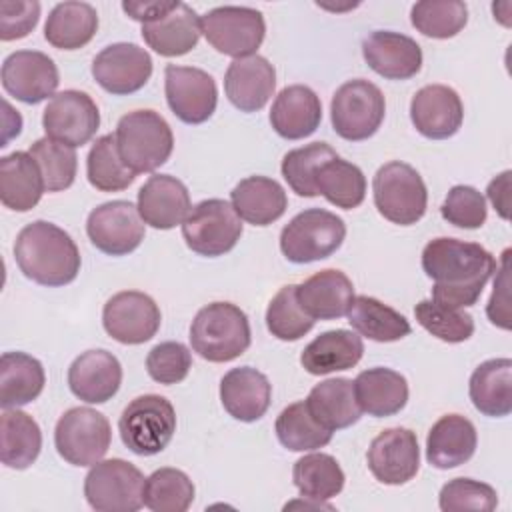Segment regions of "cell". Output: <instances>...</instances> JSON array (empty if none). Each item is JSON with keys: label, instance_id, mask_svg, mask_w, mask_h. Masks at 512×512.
<instances>
[{"label": "cell", "instance_id": "cell-1", "mask_svg": "<svg viewBox=\"0 0 512 512\" xmlns=\"http://www.w3.org/2000/svg\"><path fill=\"white\" fill-rule=\"evenodd\" d=\"M422 270L434 282L432 300L448 308L474 306L496 272L494 256L476 242L434 238L422 250Z\"/></svg>", "mask_w": 512, "mask_h": 512}, {"label": "cell", "instance_id": "cell-2", "mask_svg": "<svg viewBox=\"0 0 512 512\" xmlns=\"http://www.w3.org/2000/svg\"><path fill=\"white\" fill-rule=\"evenodd\" d=\"M14 258L26 278L48 288L76 280L82 264L80 250L70 234L46 220H34L18 232Z\"/></svg>", "mask_w": 512, "mask_h": 512}, {"label": "cell", "instance_id": "cell-3", "mask_svg": "<svg viewBox=\"0 0 512 512\" xmlns=\"http://www.w3.org/2000/svg\"><path fill=\"white\" fill-rule=\"evenodd\" d=\"M250 342L248 316L232 302H212L200 308L190 326L192 350L208 362L236 360Z\"/></svg>", "mask_w": 512, "mask_h": 512}, {"label": "cell", "instance_id": "cell-4", "mask_svg": "<svg viewBox=\"0 0 512 512\" xmlns=\"http://www.w3.org/2000/svg\"><path fill=\"white\" fill-rule=\"evenodd\" d=\"M116 146L122 162L134 174L154 172L172 154L174 136L170 124L154 110H132L116 124Z\"/></svg>", "mask_w": 512, "mask_h": 512}, {"label": "cell", "instance_id": "cell-5", "mask_svg": "<svg viewBox=\"0 0 512 512\" xmlns=\"http://www.w3.org/2000/svg\"><path fill=\"white\" fill-rule=\"evenodd\" d=\"M374 206L392 224H416L428 204V190L422 176L406 162L394 160L380 166L372 180Z\"/></svg>", "mask_w": 512, "mask_h": 512}, {"label": "cell", "instance_id": "cell-6", "mask_svg": "<svg viewBox=\"0 0 512 512\" xmlns=\"http://www.w3.org/2000/svg\"><path fill=\"white\" fill-rule=\"evenodd\" d=\"M346 238V224L334 212L308 208L280 232V250L294 264H310L332 256Z\"/></svg>", "mask_w": 512, "mask_h": 512}, {"label": "cell", "instance_id": "cell-7", "mask_svg": "<svg viewBox=\"0 0 512 512\" xmlns=\"http://www.w3.org/2000/svg\"><path fill=\"white\" fill-rule=\"evenodd\" d=\"M118 432L122 444L138 456L162 452L176 432V412L160 394L134 398L120 414Z\"/></svg>", "mask_w": 512, "mask_h": 512}, {"label": "cell", "instance_id": "cell-8", "mask_svg": "<svg viewBox=\"0 0 512 512\" xmlns=\"http://www.w3.org/2000/svg\"><path fill=\"white\" fill-rule=\"evenodd\" d=\"M386 100L382 90L364 80L354 78L344 82L332 96L330 120L334 132L350 142H360L374 136L384 120Z\"/></svg>", "mask_w": 512, "mask_h": 512}, {"label": "cell", "instance_id": "cell-9", "mask_svg": "<svg viewBox=\"0 0 512 512\" xmlns=\"http://www.w3.org/2000/svg\"><path fill=\"white\" fill-rule=\"evenodd\" d=\"M144 474L122 458L96 462L84 478V496L98 512H136L144 506Z\"/></svg>", "mask_w": 512, "mask_h": 512}, {"label": "cell", "instance_id": "cell-10", "mask_svg": "<svg viewBox=\"0 0 512 512\" xmlns=\"http://www.w3.org/2000/svg\"><path fill=\"white\" fill-rule=\"evenodd\" d=\"M186 246L206 258L230 252L242 236V218L234 206L220 198H208L190 208L182 222Z\"/></svg>", "mask_w": 512, "mask_h": 512}, {"label": "cell", "instance_id": "cell-11", "mask_svg": "<svg viewBox=\"0 0 512 512\" xmlns=\"http://www.w3.org/2000/svg\"><path fill=\"white\" fill-rule=\"evenodd\" d=\"M200 30L208 44L234 60L254 56L266 36L260 10L250 6H218L200 16Z\"/></svg>", "mask_w": 512, "mask_h": 512}, {"label": "cell", "instance_id": "cell-12", "mask_svg": "<svg viewBox=\"0 0 512 512\" xmlns=\"http://www.w3.org/2000/svg\"><path fill=\"white\" fill-rule=\"evenodd\" d=\"M110 442L112 428L108 418L86 406L64 412L54 428L56 450L72 466H94L104 458Z\"/></svg>", "mask_w": 512, "mask_h": 512}, {"label": "cell", "instance_id": "cell-13", "mask_svg": "<svg viewBox=\"0 0 512 512\" xmlns=\"http://www.w3.org/2000/svg\"><path fill=\"white\" fill-rule=\"evenodd\" d=\"M90 242L108 256L134 252L146 234L138 208L128 200H112L96 206L86 220Z\"/></svg>", "mask_w": 512, "mask_h": 512}, {"label": "cell", "instance_id": "cell-14", "mask_svg": "<svg viewBox=\"0 0 512 512\" xmlns=\"http://www.w3.org/2000/svg\"><path fill=\"white\" fill-rule=\"evenodd\" d=\"M42 126L48 138L78 148L94 138L100 126V112L86 92L62 90L46 104Z\"/></svg>", "mask_w": 512, "mask_h": 512}, {"label": "cell", "instance_id": "cell-15", "mask_svg": "<svg viewBox=\"0 0 512 512\" xmlns=\"http://www.w3.org/2000/svg\"><path fill=\"white\" fill-rule=\"evenodd\" d=\"M160 308L144 292L124 290L108 298L102 310V324L110 338L120 344H144L152 340L160 328Z\"/></svg>", "mask_w": 512, "mask_h": 512}, {"label": "cell", "instance_id": "cell-16", "mask_svg": "<svg viewBox=\"0 0 512 512\" xmlns=\"http://www.w3.org/2000/svg\"><path fill=\"white\" fill-rule=\"evenodd\" d=\"M164 94L170 110L184 124L206 122L218 104L214 78L192 66L168 64L164 70Z\"/></svg>", "mask_w": 512, "mask_h": 512}, {"label": "cell", "instance_id": "cell-17", "mask_svg": "<svg viewBox=\"0 0 512 512\" xmlns=\"http://www.w3.org/2000/svg\"><path fill=\"white\" fill-rule=\"evenodd\" d=\"M92 76L114 96L134 94L152 76L150 54L132 42H116L102 48L92 60Z\"/></svg>", "mask_w": 512, "mask_h": 512}, {"label": "cell", "instance_id": "cell-18", "mask_svg": "<svg viewBox=\"0 0 512 512\" xmlns=\"http://www.w3.org/2000/svg\"><path fill=\"white\" fill-rule=\"evenodd\" d=\"M58 84L60 74L54 60L40 50H16L2 62L4 90L24 104H40L56 96Z\"/></svg>", "mask_w": 512, "mask_h": 512}, {"label": "cell", "instance_id": "cell-19", "mask_svg": "<svg viewBox=\"0 0 512 512\" xmlns=\"http://www.w3.org/2000/svg\"><path fill=\"white\" fill-rule=\"evenodd\" d=\"M366 460L378 482L388 486L406 484L420 468L418 438L408 428H386L370 442Z\"/></svg>", "mask_w": 512, "mask_h": 512}, {"label": "cell", "instance_id": "cell-20", "mask_svg": "<svg viewBox=\"0 0 512 512\" xmlns=\"http://www.w3.org/2000/svg\"><path fill=\"white\" fill-rule=\"evenodd\" d=\"M410 120L424 138L446 140L460 130L464 106L454 88L444 84H428L412 96Z\"/></svg>", "mask_w": 512, "mask_h": 512}, {"label": "cell", "instance_id": "cell-21", "mask_svg": "<svg viewBox=\"0 0 512 512\" xmlns=\"http://www.w3.org/2000/svg\"><path fill=\"white\" fill-rule=\"evenodd\" d=\"M366 64L386 80H408L422 68L420 44L400 32L376 30L362 42Z\"/></svg>", "mask_w": 512, "mask_h": 512}, {"label": "cell", "instance_id": "cell-22", "mask_svg": "<svg viewBox=\"0 0 512 512\" xmlns=\"http://www.w3.org/2000/svg\"><path fill=\"white\" fill-rule=\"evenodd\" d=\"M122 384V366L108 350H86L68 368L70 392L86 404H104Z\"/></svg>", "mask_w": 512, "mask_h": 512}, {"label": "cell", "instance_id": "cell-23", "mask_svg": "<svg viewBox=\"0 0 512 512\" xmlns=\"http://www.w3.org/2000/svg\"><path fill=\"white\" fill-rule=\"evenodd\" d=\"M136 208L144 224L156 230H170L188 216L192 208L190 192L176 176L154 174L140 186Z\"/></svg>", "mask_w": 512, "mask_h": 512}, {"label": "cell", "instance_id": "cell-24", "mask_svg": "<svg viewBox=\"0 0 512 512\" xmlns=\"http://www.w3.org/2000/svg\"><path fill=\"white\" fill-rule=\"evenodd\" d=\"M276 88V70L264 56H246L234 60L224 76V92L240 112H258L272 98Z\"/></svg>", "mask_w": 512, "mask_h": 512}, {"label": "cell", "instance_id": "cell-25", "mask_svg": "<svg viewBox=\"0 0 512 512\" xmlns=\"http://www.w3.org/2000/svg\"><path fill=\"white\" fill-rule=\"evenodd\" d=\"M302 310L314 320H336L348 314L354 300L352 280L336 268H326L296 286Z\"/></svg>", "mask_w": 512, "mask_h": 512}, {"label": "cell", "instance_id": "cell-26", "mask_svg": "<svg viewBox=\"0 0 512 512\" xmlns=\"http://www.w3.org/2000/svg\"><path fill=\"white\" fill-rule=\"evenodd\" d=\"M270 398L272 386L268 378L252 366L232 368L220 380V402L240 422L260 420L270 406Z\"/></svg>", "mask_w": 512, "mask_h": 512}, {"label": "cell", "instance_id": "cell-27", "mask_svg": "<svg viewBox=\"0 0 512 512\" xmlns=\"http://www.w3.org/2000/svg\"><path fill=\"white\" fill-rule=\"evenodd\" d=\"M322 120V104L318 94L304 86L292 84L280 90L272 102L270 124L278 136L300 140L316 132Z\"/></svg>", "mask_w": 512, "mask_h": 512}, {"label": "cell", "instance_id": "cell-28", "mask_svg": "<svg viewBox=\"0 0 512 512\" xmlns=\"http://www.w3.org/2000/svg\"><path fill=\"white\" fill-rule=\"evenodd\" d=\"M478 444L474 424L460 414H446L436 420L426 438V460L438 468L448 470L468 462Z\"/></svg>", "mask_w": 512, "mask_h": 512}, {"label": "cell", "instance_id": "cell-29", "mask_svg": "<svg viewBox=\"0 0 512 512\" xmlns=\"http://www.w3.org/2000/svg\"><path fill=\"white\" fill-rule=\"evenodd\" d=\"M140 32L148 48L166 58L188 54L202 34L198 14L184 2H176L162 18L142 24Z\"/></svg>", "mask_w": 512, "mask_h": 512}, {"label": "cell", "instance_id": "cell-30", "mask_svg": "<svg viewBox=\"0 0 512 512\" xmlns=\"http://www.w3.org/2000/svg\"><path fill=\"white\" fill-rule=\"evenodd\" d=\"M354 394L362 412L374 418H386L406 406L408 382L392 368H368L356 376Z\"/></svg>", "mask_w": 512, "mask_h": 512}, {"label": "cell", "instance_id": "cell-31", "mask_svg": "<svg viewBox=\"0 0 512 512\" xmlns=\"http://www.w3.org/2000/svg\"><path fill=\"white\" fill-rule=\"evenodd\" d=\"M364 344L352 330L336 328L316 336L300 354V364L308 374L324 376L338 370H348L360 362Z\"/></svg>", "mask_w": 512, "mask_h": 512}, {"label": "cell", "instance_id": "cell-32", "mask_svg": "<svg viewBox=\"0 0 512 512\" xmlns=\"http://www.w3.org/2000/svg\"><path fill=\"white\" fill-rule=\"evenodd\" d=\"M44 190L42 172L28 152H12L0 158V200L8 210H32Z\"/></svg>", "mask_w": 512, "mask_h": 512}, {"label": "cell", "instance_id": "cell-33", "mask_svg": "<svg viewBox=\"0 0 512 512\" xmlns=\"http://www.w3.org/2000/svg\"><path fill=\"white\" fill-rule=\"evenodd\" d=\"M230 198L236 214L254 226H268L276 222L288 208L284 188L268 176H248L240 180Z\"/></svg>", "mask_w": 512, "mask_h": 512}, {"label": "cell", "instance_id": "cell-34", "mask_svg": "<svg viewBox=\"0 0 512 512\" xmlns=\"http://www.w3.org/2000/svg\"><path fill=\"white\" fill-rule=\"evenodd\" d=\"M468 392L474 408L490 418L512 412V360L492 358L482 362L470 376Z\"/></svg>", "mask_w": 512, "mask_h": 512}, {"label": "cell", "instance_id": "cell-35", "mask_svg": "<svg viewBox=\"0 0 512 512\" xmlns=\"http://www.w3.org/2000/svg\"><path fill=\"white\" fill-rule=\"evenodd\" d=\"M304 402L310 414L330 432L356 424L362 414L350 378H330L316 384Z\"/></svg>", "mask_w": 512, "mask_h": 512}, {"label": "cell", "instance_id": "cell-36", "mask_svg": "<svg viewBox=\"0 0 512 512\" xmlns=\"http://www.w3.org/2000/svg\"><path fill=\"white\" fill-rule=\"evenodd\" d=\"M44 368L26 352H4L0 358V406L18 408L34 402L44 390Z\"/></svg>", "mask_w": 512, "mask_h": 512}, {"label": "cell", "instance_id": "cell-37", "mask_svg": "<svg viewBox=\"0 0 512 512\" xmlns=\"http://www.w3.org/2000/svg\"><path fill=\"white\" fill-rule=\"evenodd\" d=\"M98 30V12L88 2L56 4L44 24V38L58 50L86 46Z\"/></svg>", "mask_w": 512, "mask_h": 512}, {"label": "cell", "instance_id": "cell-38", "mask_svg": "<svg viewBox=\"0 0 512 512\" xmlns=\"http://www.w3.org/2000/svg\"><path fill=\"white\" fill-rule=\"evenodd\" d=\"M0 438V460L12 470H26L36 462L42 450V432L38 422L18 408H6L2 412Z\"/></svg>", "mask_w": 512, "mask_h": 512}, {"label": "cell", "instance_id": "cell-39", "mask_svg": "<svg viewBox=\"0 0 512 512\" xmlns=\"http://www.w3.org/2000/svg\"><path fill=\"white\" fill-rule=\"evenodd\" d=\"M346 316L360 336L374 342H396L412 330L410 322L400 312L366 294L354 296Z\"/></svg>", "mask_w": 512, "mask_h": 512}, {"label": "cell", "instance_id": "cell-40", "mask_svg": "<svg viewBox=\"0 0 512 512\" xmlns=\"http://www.w3.org/2000/svg\"><path fill=\"white\" fill-rule=\"evenodd\" d=\"M292 480L304 500L326 502L342 492L346 476L334 456L312 452L294 462Z\"/></svg>", "mask_w": 512, "mask_h": 512}, {"label": "cell", "instance_id": "cell-41", "mask_svg": "<svg viewBox=\"0 0 512 512\" xmlns=\"http://www.w3.org/2000/svg\"><path fill=\"white\" fill-rule=\"evenodd\" d=\"M314 184L316 192L336 208L352 210L358 208L366 198L364 172L356 164L338 156L318 168Z\"/></svg>", "mask_w": 512, "mask_h": 512}, {"label": "cell", "instance_id": "cell-42", "mask_svg": "<svg viewBox=\"0 0 512 512\" xmlns=\"http://www.w3.org/2000/svg\"><path fill=\"white\" fill-rule=\"evenodd\" d=\"M278 442L292 452H310L330 444L332 434L326 430L308 410L306 402H294L286 406L274 424Z\"/></svg>", "mask_w": 512, "mask_h": 512}, {"label": "cell", "instance_id": "cell-43", "mask_svg": "<svg viewBox=\"0 0 512 512\" xmlns=\"http://www.w3.org/2000/svg\"><path fill=\"white\" fill-rule=\"evenodd\" d=\"M86 176L100 192H120L134 182L136 174L122 162L114 134L96 138L86 158Z\"/></svg>", "mask_w": 512, "mask_h": 512}, {"label": "cell", "instance_id": "cell-44", "mask_svg": "<svg viewBox=\"0 0 512 512\" xmlns=\"http://www.w3.org/2000/svg\"><path fill=\"white\" fill-rule=\"evenodd\" d=\"M142 498L152 512H186L194 502V484L178 468H158L146 478Z\"/></svg>", "mask_w": 512, "mask_h": 512}, {"label": "cell", "instance_id": "cell-45", "mask_svg": "<svg viewBox=\"0 0 512 512\" xmlns=\"http://www.w3.org/2000/svg\"><path fill=\"white\" fill-rule=\"evenodd\" d=\"M412 26L436 40L456 36L468 22V8L460 0H424L410 10Z\"/></svg>", "mask_w": 512, "mask_h": 512}, {"label": "cell", "instance_id": "cell-46", "mask_svg": "<svg viewBox=\"0 0 512 512\" xmlns=\"http://www.w3.org/2000/svg\"><path fill=\"white\" fill-rule=\"evenodd\" d=\"M336 156H338L336 150L326 142H312L302 148H294L286 152V156L282 158L280 170L284 180L292 188V192L304 198H314L318 196L316 184H314L318 168Z\"/></svg>", "mask_w": 512, "mask_h": 512}, {"label": "cell", "instance_id": "cell-47", "mask_svg": "<svg viewBox=\"0 0 512 512\" xmlns=\"http://www.w3.org/2000/svg\"><path fill=\"white\" fill-rule=\"evenodd\" d=\"M28 154L42 172L46 192H62L74 184L78 156L72 146L44 136L28 148Z\"/></svg>", "mask_w": 512, "mask_h": 512}, {"label": "cell", "instance_id": "cell-48", "mask_svg": "<svg viewBox=\"0 0 512 512\" xmlns=\"http://www.w3.org/2000/svg\"><path fill=\"white\" fill-rule=\"evenodd\" d=\"M314 318H310L298 298L296 284L282 286L266 308V326L272 336L284 342H294L306 336L314 328Z\"/></svg>", "mask_w": 512, "mask_h": 512}, {"label": "cell", "instance_id": "cell-49", "mask_svg": "<svg viewBox=\"0 0 512 512\" xmlns=\"http://www.w3.org/2000/svg\"><path fill=\"white\" fill-rule=\"evenodd\" d=\"M418 324L442 342L458 344L466 342L474 334V318L462 308H448L438 302L420 300L414 306Z\"/></svg>", "mask_w": 512, "mask_h": 512}, {"label": "cell", "instance_id": "cell-50", "mask_svg": "<svg viewBox=\"0 0 512 512\" xmlns=\"http://www.w3.org/2000/svg\"><path fill=\"white\" fill-rule=\"evenodd\" d=\"M438 504L444 512H492L498 506V494L486 482L474 478H454L442 486Z\"/></svg>", "mask_w": 512, "mask_h": 512}, {"label": "cell", "instance_id": "cell-51", "mask_svg": "<svg viewBox=\"0 0 512 512\" xmlns=\"http://www.w3.org/2000/svg\"><path fill=\"white\" fill-rule=\"evenodd\" d=\"M440 214L452 226H458L464 230H476L484 226L488 208H486L484 196L474 186L456 184L448 190L440 206Z\"/></svg>", "mask_w": 512, "mask_h": 512}, {"label": "cell", "instance_id": "cell-52", "mask_svg": "<svg viewBox=\"0 0 512 512\" xmlns=\"http://www.w3.org/2000/svg\"><path fill=\"white\" fill-rule=\"evenodd\" d=\"M192 368V354L182 342H160L146 356L148 376L158 384H178Z\"/></svg>", "mask_w": 512, "mask_h": 512}, {"label": "cell", "instance_id": "cell-53", "mask_svg": "<svg viewBox=\"0 0 512 512\" xmlns=\"http://www.w3.org/2000/svg\"><path fill=\"white\" fill-rule=\"evenodd\" d=\"M40 20L36 0H2L0 2V40H20L28 36Z\"/></svg>", "mask_w": 512, "mask_h": 512}, {"label": "cell", "instance_id": "cell-54", "mask_svg": "<svg viewBox=\"0 0 512 512\" xmlns=\"http://www.w3.org/2000/svg\"><path fill=\"white\" fill-rule=\"evenodd\" d=\"M508 256H510V250H504L502 254V266L498 270V276L494 280V290H492V296L488 300V306H486V314L490 318V322L502 330H510V314H508V286H510V280H508Z\"/></svg>", "mask_w": 512, "mask_h": 512}, {"label": "cell", "instance_id": "cell-55", "mask_svg": "<svg viewBox=\"0 0 512 512\" xmlns=\"http://www.w3.org/2000/svg\"><path fill=\"white\" fill-rule=\"evenodd\" d=\"M176 2H160V0H152V2H122V10L136 22H154L158 18H162L166 12H170L174 8Z\"/></svg>", "mask_w": 512, "mask_h": 512}, {"label": "cell", "instance_id": "cell-56", "mask_svg": "<svg viewBox=\"0 0 512 512\" xmlns=\"http://www.w3.org/2000/svg\"><path fill=\"white\" fill-rule=\"evenodd\" d=\"M510 176H512V172L504 170L486 188L488 200L492 202L498 216L504 218V220L510 218V212H508V208H510Z\"/></svg>", "mask_w": 512, "mask_h": 512}]
</instances>
